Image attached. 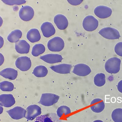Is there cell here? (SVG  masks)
I'll list each match as a JSON object with an SVG mask.
<instances>
[{
	"instance_id": "obj_1",
	"label": "cell",
	"mask_w": 122,
	"mask_h": 122,
	"mask_svg": "<svg viewBox=\"0 0 122 122\" xmlns=\"http://www.w3.org/2000/svg\"><path fill=\"white\" fill-rule=\"evenodd\" d=\"M121 63V60L118 58H111L108 60L105 63V70L109 73H117L120 70Z\"/></svg>"
},
{
	"instance_id": "obj_2",
	"label": "cell",
	"mask_w": 122,
	"mask_h": 122,
	"mask_svg": "<svg viewBox=\"0 0 122 122\" xmlns=\"http://www.w3.org/2000/svg\"><path fill=\"white\" fill-rule=\"evenodd\" d=\"M65 46L64 40L58 36L50 40L47 43L48 49L52 52L61 51L64 49Z\"/></svg>"
},
{
	"instance_id": "obj_3",
	"label": "cell",
	"mask_w": 122,
	"mask_h": 122,
	"mask_svg": "<svg viewBox=\"0 0 122 122\" xmlns=\"http://www.w3.org/2000/svg\"><path fill=\"white\" fill-rule=\"evenodd\" d=\"M60 97L54 94H42L39 103L45 106H50L56 103L59 100Z\"/></svg>"
},
{
	"instance_id": "obj_4",
	"label": "cell",
	"mask_w": 122,
	"mask_h": 122,
	"mask_svg": "<svg viewBox=\"0 0 122 122\" xmlns=\"http://www.w3.org/2000/svg\"><path fill=\"white\" fill-rule=\"evenodd\" d=\"M99 33L103 37L110 40L118 39L121 37L118 30L111 27L103 28L99 31Z\"/></svg>"
},
{
	"instance_id": "obj_5",
	"label": "cell",
	"mask_w": 122,
	"mask_h": 122,
	"mask_svg": "<svg viewBox=\"0 0 122 122\" xmlns=\"http://www.w3.org/2000/svg\"><path fill=\"white\" fill-rule=\"evenodd\" d=\"M82 25L85 30L88 31H92L98 28L99 22L93 16L89 15L84 19Z\"/></svg>"
},
{
	"instance_id": "obj_6",
	"label": "cell",
	"mask_w": 122,
	"mask_h": 122,
	"mask_svg": "<svg viewBox=\"0 0 122 122\" xmlns=\"http://www.w3.org/2000/svg\"><path fill=\"white\" fill-rule=\"evenodd\" d=\"M16 67L22 71L29 70L31 66V62L30 58L26 56L18 57L15 62Z\"/></svg>"
},
{
	"instance_id": "obj_7",
	"label": "cell",
	"mask_w": 122,
	"mask_h": 122,
	"mask_svg": "<svg viewBox=\"0 0 122 122\" xmlns=\"http://www.w3.org/2000/svg\"><path fill=\"white\" fill-rule=\"evenodd\" d=\"M26 110L25 117L29 121L34 120L41 114V109L40 107L36 105L29 106Z\"/></svg>"
},
{
	"instance_id": "obj_8",
	"label": "cell",
	"mask_w": 122,
	"mask_h": 122,
	"mask_svg": "<svg viewBox=\"0 0 122 122\" xmlns=\"http://www.w3.org/2000/svg\"><path fill=\"white\" fill-rule=\"evenodd\" d=\"M34 15V10L31 6H25L20 9L19 13L20 17L24 21H30L33 18Z\"/></svg>"
},
{
	"instance_id": "obj_9",
	"label": "cell",
	"mask_w": 122,
	"mask_h": 122,
	"mask_svg": "<svg viewBox=\"0 0 122 122\" xmlns=\"http://www.w3.org/2000/svg\"><path fill=\"white\" fill-rule=\"evenodd\" d=\"M112 9L108 6H99L95 9L94 13L96 16L101 19H105L111 16L112 14Z\"/></svg>"
},
{
	"instance_id": "obj_10",
	"label": "cell",
	"mask_w": 122,
	"mask_h": 122,
	"mask_svg": "<svg viewBox=\"0 0 122 122\" xmlns=\"http://www.w3.org/2000/svg\"><path fill=\"white\" fill-rule=\"evenodd\" d=\"M91 72V68L88 65L79 64L75 65L72 72L77 76L84 77L90 74Z\"/></svg>"
},
{
	"instance_id": "obj_11",
	"label": "cell",
	"mask_w": 122,
	"mask_h": 122,
	"mask_svg": "<svg viewBox=\"0 0 122 122\" xmlns=\"http://www.w3.org/2000/svg\"><path fill=\"white\" fill-rule=\"evenodd\" d=\"M9 116L13 119L19 120L25 117L26 110L20 107H16L6 111Z\"/></svg>"
},
{
	"instance_id": "obj_12",
	"label": "cell",
	"mask_w": 122,
	"mask_h": 122,
	"mask_svg": "<svg viewBox=\"0 0 122 122\" xmlns=\"http://www.w3.org/2000/svg\"><path fill=\"white\" fill-rule=\"evenodd\" d=\"M41 29L43 36L46 38L54 35L56 32L54 26L51 23L48 22L43 23L41 26Z\"/></svg>"
},
{
	"instance_id": "obj_13",
	"label": "cell",
	"mask_w": 122,
	"mask_h": 122,
	"mask_svg": "<svg viewBox=\"0 0 122 122\" xmlns=\"http://www.w3.org/2000/svg\"><path fill=\"white\" fill-rule=\"evenodd\" d=\"M54 21L56 26L60 30H65L68 26V20L65 16L61 14L56 15L54 17Z\"/></svg>"
},
{
	"instance_id": "obj_14",
	"label": "cell",
	"mask_w": 122,
	"mask_h": 122,
	"mask_svg": "<svg viewBox=\"0 0 122 122\" xmlns=\"http://www.w3.org/2000/svg\"><path fill=\"white\" fill-rule=\"evenodd\" d=\"M15 101L12 94H2L0 96V105L6 107H10L14 105Z\"/></svg>"
},
{
	"instance_id": "obj_15",
	"label": "cell",
	"mask_w": 122,
	"mask_h": 122,
	"mask_svg": "<svg viewBox=\"0 0 122 122\" xmlns=\"http://www.w3.org/2000/svg\"><path fill=\"white\" fill-rule=\"evenodd\" d=\"M40 59L50 64L61 62L63 59L62 56L58 54H49L40 56Z\"/></svg>"
},
{
	"instance_id": "obj_16",
	"label": "cell",
	"mask_w": 122,
	"mask_h": 122,
	"mask_svg": "<svg viewBox=\"0 0 122 122\" xmlns=\"http://www.w3.org/2000/svg\"><path fill=\"white\" fill-rule=\"evenodd\" d=\"M70 64H63L51 66L50 68L55 72L61 74H70L72 68Z\"/></svg>"
},
{
	"instance_id": "obj_17",
	"label": "cell",
	"mask_w": 122,
	"mask_h": 122,
	"mask_svg": "<svg viewBox=\"0 0 122 122\" xmlns=\"http://www.w3.org/2000/svg\"><path fill=\"white\" fill-rule=\"evenodd\" d=\"M90 108L93 112L100 113L102 112L105 108V103L103 100L99 98L94 99L90 104Z\"/></svg>"
},
{
	"instance_id": "obj_18",
	"label": "cell",
	"mask_w": 122,
	"mask_h": 122,
	"mask_svg": "<svg viewBox=\"0 0 122 122\" xmlns=\"http://www.w3.org/2000/svg\"><path fill=\"white\" fill-rule=\"evenodd\" d=\"M15 49L16 51L20 54H27L29 51L30 45L25 40H21L16 43Z\"/></svg>"
},
{
	"instance_id": "obj_19",
	"label": "cell",
	"mask_w": 122,
	"mask_h": 122,
	"mask_svg": "<svg viewBox=\"0 0 122 122\" xmlns=\"http://www.w3.org/2000/svg\"><path fill=\"white\" fill-rule=\"evenodd\" d=\"M35 122H60V121L55 113H50L38 117Z\"/></svg>"
},
{
	"instance_id": "obj_20",
	"label": "cell",
	"mask_w": 122,
	"mask_h": 122,
	"mask_svg": "<svg viewBox=\"0 0 122 122\" xmlns=\"http://www.w3.org/2000/svg\"><path fill=\"white\" fill-rule=\"evenodd\" d=\"M0 74L4 78L14 80L17 78L18 72L17 70L13 68H7L1 71Z\"/></svg>"
},
{
	"instance_id": "obj_21",
	"label": "cell",
	"mask_w": 122,
	"mask_h": 122,
	"mask_svg": "<svg viewBox=\"0 0 122 122\" xmlns=\"http://www.w3.org/2000/svg\"><path fill=\"white\" fill-rule=\"evenodd\" d=\"M27 38L29 42L34 43L40 41L41 39V35L37 29H32L27 33Z\"/></svg>"
},
{
	"instance_id": "obj_22",
	"label": "cell",
	"mask_w": 122,
	"mask_h": 122,
	"mask_svg": "<svg viewBox=\"0 0 122 122\" xmlns=\"http://www.w3.org/2000/svg\"><path fill=\"white\" fill-rule=\"evenodd\" d=\"M22 33L20 30H15L12 31L8 36L7 39L10 42L15 43L18 42L21 38Z\"/></svg>"
},
{
	"instance_id": "obj_23",
	"label": "cell",
	"mask_w": 122,
	"mask_h": 122,
	"mask_svg": "<svg viewBox=\"0 0 122 122\" xmlns=\"http://www.w3.org/2000/svg\"><path fill=\"white\" fill-rule=\"evenodd\" d=\"M48 73V69L46 67L42 65H40L34 69L33 73L36 77L41 78L45 77Z\"/></svg>"
},
{
	"instance_id": "obj_24",
	"label": "cell",
	"mask_w": 122,
	"mask_h": 122,
	"mask_svg": "<svg viewBox=\"0 0 122 122\" xmlns=\"http://www.w3.org/2000/svg\"><path fill=\"white\" fill-rule=\"evenodd\" d=\"M45 46L42 44H38L34 46L32 48L31 54L33 56L36 57L45 52Z\"/></svg>"
},
{
	"instance_id": "obj_25",
	"label": "cell",
	"mask_w": 122,
	"mask_h": 122,
	"mask_svg": "<svg viewBox=\"0 0 122 122\" xmlns=\"http://www.w3.org/2000/svg\"><path fill=\"white\" fill-rule=\"evenodd\" d=\"M106 76L103 73L97 74L94 77V82L95 85L98 87L104 86L106 83Z\"/></svg>"
},
{
	"instance_id": "obj_26",
	"label": "cell",
	"mask_w": 122,
	"mask_h": 122,
	"mask_svg": "<svg viewBox=\"0 0 122 122\" xmlns=\"http://www.w3.org/2000/svg\"><path fill=\"white\" fill-rule=\"evenodd\" d=\"M71 113L70 109L66 106H62L59 107L56 111L58 117L59 118L64 117Z\"/></svg>"
},
{
	"instance_id": "obj_27",
	"label": "cell",
	"mask_w": 122,
	"mask_h": 122,
	"mask_svg": "<svg viewBox=\"0 0 122 122\" xmlns=\"http://www.w3.org/2000/svg\"><path fill=\"white\" fill-rule=\"evenodd\" d=\"M112 117L114 122H122V109L114 110L112 113Z\"/></svg>"
},
{
	"instance_id": "obj_28",
	"label": "cell",
	"mask_w": 122,
	"mask_h": 122,
	"mask_svg": "<svg viewBox=\"0 0 122 122\" xmlns=\"http://www.w3.org/2000/svg\"><path fill=\"white\" fill-rule=\"evenodd\" d=\"M13 84L10 81H4L0 83V89L2 91L5 92H11L14 90Z\"/></svg>"
},
{
	"instance_id": "obj_29",
	"label": "cell",
	"mask_w": 122,
	"mask_h": 122,
	"mask_svg": "<svg viewBox=\"0 0 122 122\" xmlns=\"http://www.w3.org/2000/svg\"><path fill=\"white\" fill-rule=\"evenodd\" d=\"M4 4L10 6L15 5H20L25 4L26 1L25 0H3Z\"/></svg>"
},
{
	"instance_id": "obj_30",
	"label": "cell",
	"mask_w": 122,
	"mask_h": 122,
	"mask_svg": "<svg viewBox=\"0 0 122 122\" xmlns=\"http://www.w3.org/2000/svg\"><path fill=\"white\" fill-rule=\"evenodd\" d=\"M114 51L117 55L122 57V42H118L116 44Z\"/></svg>"
},
{
	"instance_id": "obj_31",
	"label": "cell",
	"mask_w": 122,
	"mask_h": 122,
	"mask_svg": "<svg viewBox=\"0 0 122 122\" xmlns=\"http://www.w3.org/2000/svg\"><path fill=\"white\" fill-rule=\"evenodd\" d=\"M83 0H67V2L73 6H77L81 4L83 2Z\"/></svg>"
},
{
	"instance_id": "obj_32",
	"label": "cell",
	"mask_w": 122,
	"mask_h": 122,
	"mask_svg": "<svg viewBox=\"0 0 122 122\" xmlns=\"http://www.w3.org/2000/svg\"><path fill=\"white\" fill-rule=\"evenodd\" d=\"M117 88L118 91L122 93V80L118 82L117 84Z\"/></svg>"
},
{
	"instance_id": "obj_33",
	"label": "cell",
	"mask_w": 122,
	"mask_h": 122,
	"mask_svg": "<svg viewBox=\"0 0 122 122\" xmlns=\"http://www.w3.org/2000/svg\"><path fill=\"white\" fill-rule=\"evenodd\" d=\"M4 57L3 55L1 53H0V65H1L3 64L4 61Z\"/></svg>"
},
{
	"instance_id": "obj_34",
	"label": "cell",
	"mask_w": 122,
	"mask_h": 122,
	"mask_svg": "<svg viewBox=\"0 0 122 122\" xmlns=\"http://www.w3.org/2000/svg\"><path fill=\"white\" fill-rule=\"evenodd\" d=\"M4 44V40L3 38L1 36H0V48L3 47Z\"/></svg>"
},
{
	"instance_id": "obj_35",
	"label": "cell",
	"mask_w": 122,
	"mask_h": 122,
	"mask_svg": "<svg viewBox=\"0 0 122 122\" xmlns=\"http://www.w3.org/2000/svg\"><path fill=\"white\" fill-rule=\"evenodd\" d=\"M93 122H103L101 120H96L94 121Z\"/></svg>"
},
{
	"instance_id": "obj_36",
	"label": "cell",
	"mask_w": 122,
	"mask_h": 122,
	"mask_svg": "<svg viewBox=\"0 0 122 122\" xmlns=\"http://www.w3.org/2000/svg\"><path fill=\"white\" fill-rule=\"evenodd\" d=\"M2 107L1 106V109H0V110H1V113H0V114H1V113L2 112H3V109L2 110Z\"/></svg>"
},
{
	"instance_id": "obj_37",
	"label": "cell",
	"mask_w": 122,
	"mask_h": 122,
	"mask_svg": "<svg viewBox=\"0 0 122 122\" xmlns=\"http://www.w3.org/2000/svg\"><path fill=\"white\" fill-rule=\"evenodd\" d=\"M2 18L1 17V25H2V23H3V21H2Z\"/></svg>"
}]
</instances>
